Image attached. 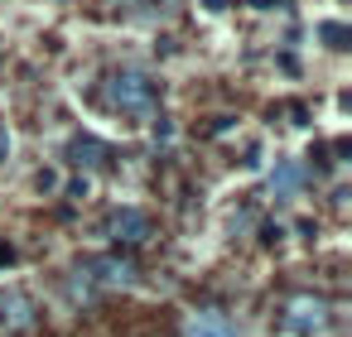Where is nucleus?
Returning <instances> with one entry per match:
<instances>
[{
  "mask_svg": "<svg viewBox=\"0 0 352 337\" xmlns=\"http://www.w3.org/2000/svg\"><path fill=\"white\" fill-rule=\"evenodd\" d=\"M107 97H111V106H116V111H126V116H145V111H155V97H160V87H155L145 73H135V68H121V73H111V82H107Z\"/></svg>",
  "mask_w": 352,
  "mask_h": 337,
  "instance_id": "nucleus-1",
  "label": "nucleus"
},
{
  "mask_svg": "<svg viewBox=\"0 0 352 337\" xmlns=\"http://www.w3.org/2000/svg\"><path fill=\"white\" fill-rule=\"evenodd\" d=\"M285 327H289V332H304V337L323 332V327H328V303H323V299H294V303L285 308Z\"/></svg>",
  "mask_w": 352,
  "mask_h": 337,
  "instance_id": "nucleus-2",
  "label": "nucleus"
},
{
  "mask_svg": "<svg viewBox=\"0 0 352 337\" xmlns=\"http://www.w3.org/2000/svg\"><path fill=\"white\" fill-rule=\"evenodd\" d=\"M87 275H92V284H107V289L135 284V260H126V255H102V260L87 265Z\"/></svg>",
  "mask_w": 352,
  "mask_h": 337,
  "instance_id": "nucleus-3",
  "label": "nucleus"
},
{
  "mask_svg": "<svg viewBox=\"0 0 352 337\" xmlns=\"http://www.w3.org/2000/svg\"><path fill=\"white\" fill-rule=\"evenodd\" d=\"M111 236H116V241H126V246H135V241H145V236H150V217H145V212H135V207H121V212L111 217Z\"/></svg>",
  "mask_w": 352,
  "mask_h": 337,
  "instance_id": "nucleus-4",
  "label": "nucleus"
},
{
  "mask_svg": "<svg viewBox=\"0 0 352 337\" xmlns=\"http://www.w3.org/2000/svg\"><path fill=\"white\" fill-rule=\"evenodd\" d=\"M184 337H236V323L227 313H193Z\"/></svg>",
  "mask_w": 352,
  "mask_h": 337,
  "instance_id": "nucleus-5",
  "label": "nucleus"
},
{
  "mask_svg": "<svg viewBox=\"0 0 352 337\" xmlns=\"http://www.w3.org/2000/svg\"><path fill=\"white\" fill-rule=\"evenodd\" d=\"M299 188H304V169H299L294 159L275 164V174H270V198H294Z\"/></svg>",
  "mask_w": 352,
  "mask_h": 337,
  "instance_id": "nucleus-6",
  "label": "nucleus"
},
{
  "mask_svg": "<svg viewBox=\"0 0 352 337\" xmlns=\"http://www.w3.org/2000/svg\"><path fill=\"white\" fill-rule=\"evenodd\" d=\"M30 318H34V308H30L25 294H0V323L6 327H25Z\"/></svg>",
  "mask_w": 352,
  "mask_h": 337,
  "instance_id": "nucleus-7",
  "label": "nucleus"
},
{
  "mask_svg": "<svg viewBox=\"0 0 352 337\" xmlns=\"http://www.w3.org/2000/svg\"><path fill=\"white\" fill-rule=\"evenodd\" d=\"M68 154H73V164H87V169H92V164L102 159V145H97V140H73Z\"/></svg>",
  "mask_w": 352,
  "mask_h": 337,
  "instance_id": "nucleus-8",
  "label": "nucleus"
},
{
  "mask_svg": "<svg viewBox=\"0 0 352 337\" xmlns=\"http://www.w3.org/2000/svg\"><path fill=\"white\" fill-rule=\"evenodd\" d=\"M323 39H333V49H342V39H347V30H342V25H323Z\"/></svg>",
  "mask_w": 352,
  "mask_h": 337,
  "instance_id": "nucleus-9",
  "label": "nucleus"
},
{
  "mask_svg": "<svg viewBox=\"0 0 352 337\" xmlns=\"http://www.w3.org/2000/svg\"><path fill=\"white\" fill-rule=\"evenodd\" d=\"M0 159H10V130H6V121H0Z\"/></svg>",
  "mask_w": 352,
  "mask_h": 337,
  "instance_id": "nucleus-10",
  "label": "nucleus"
}]
</instances>
